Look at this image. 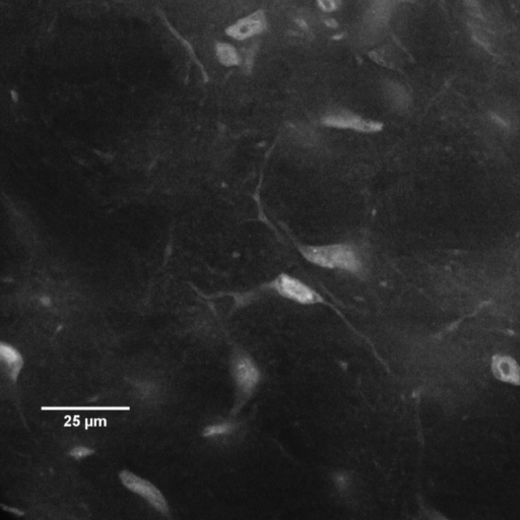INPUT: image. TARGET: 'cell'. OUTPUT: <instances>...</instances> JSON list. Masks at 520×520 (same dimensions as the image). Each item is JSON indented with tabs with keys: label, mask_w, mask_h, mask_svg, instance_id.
<instances>
[{
	"label": "cell",
	"mask_w": 520,
	"mask_h": 520,
	"mask_svg": "<svg viewBox=\"0 0 520 520\" xmlns=\"http://www.w3.org/2000/svg\"><path fill=\"white\" fill-rule=\"evenodd\" d=\"M303 254L311 262L321 267H338L351 273H359L362 265L355 251L349 246L332 245L326 247H307Z\"/></svg>",
	"instance_id": "obj_1"
},
{
	"label": "cell",
	"mask_w": 520,
	"mask_h": 520,
	"mask_svg": "<svg viewBox=\"0 0 520 520\" xmlns=\"http://www.w3.org/2000/svg\"><path fill=\"white\" fill-rule=\"evenodd\" d=\"M271 286L286 298L292 299L302 304H313L321 301L314 290L287 275L277 277Z\"/></svg>",
	"instance_id": "obj_3"
},
{
	"label": "cell",
	"mask_w": 520,
	"mask_h": 520,
	"mask_svg": "<svg viewBox=\"0 0 520 520\" xmlns=\"http://www.w3.org/2000/svg\"><path fill=\"white\" fill-rule=\"evenodd\" d=\"M234 375L239 391L245 395L253 391L260 379L256 365L246 357L236 359L234 363Z\"/></svg>",
	"instance_id": "obj_5"
},
{
	"label": "cell",
	"mask_w": 520,
	"mask_h": 520,
	"mask_svg": "<svg viewBox=\"0 0 520 520\" xmlns=\"http://www.w3.org/2000/svg\"><path fill=\"white\" fill-rule=\"evenodd\" d=\"M493 373L499 380L520 385V367L517 362L507 356H495L492 362Z\"/></svg>",
	"instance_id": "obj_6"
},
{
	"label": "cell",
	"mask_w": 520,
	"mask_h": 520,
	"mask_svg": "<svg viewBox=\"0 0 520 520\" xmlns=\"http://www.w3.org/2000/svg\"><path fill=\"white\" fill-rule=\"evenodd\" d=\"M323 123L332 127L347 128L363 132H376L382 128V124L378 122L363 119L349 112H338L326 116Z\"/></svg>",
	"instance_id": "obj_4"
},
{
	"label": "cell",
	"mask_w": 520,
	"mask_h": 520,
	"mask_svg": "<svg viewBox=\"0 0 520 520\" xmlns=\"http://www.w3.org/2000/svg\"><path fill=\"white\" fill-rule=\"evenodd\" d=\"M92 454H94V451L90 449V448L85 447V446H77V447L73 448L71 451V456L73 458H77V460L88 458V456H90Z\"/></svg>",
	"instance_id": "obj_12"
},
{
	"label": "cell",
	"mask_w": 520,
	"mask_h": 520,
	"mask_svg": "<svg viewBox=\"0 0 520 520\" xmlns=\"http://www.w3.org/2000/svg\"><path fill=\"white\" fill-rule=\"evenodd\" d=\"M43 410H128L127 406H43Z\"/></svg>",
	"instance_id": "obj_10"
},
{
	"label": "cell",
	"mask_w": 520,
	"mask_h": 520,
	"mask_svg": "<svg viewBox=\"0 0 520 520\" xmlns=\"http://www.w3.org/2000/svg\"><path fill=\"white\" fill-rule=\"evenodd\" d=\"M4 509H6V510L12 511V513H14V515H22V513H18L20 511L16 510V509H12V508H8V507L3 506Z\"/></svg>",
	"instance_id": "obj_14"
},
{
	"label": "cell",
	"mask_w": 520,
	"mask_h": 520,
	"mask_svg": "<svg viewBox=\"0 0 520 520\" xmlns=\"http://www.w3.org/2000/svg\"><path fill=\"white\" fill-rule=\"evenodd\" d=\"M232 429H233V427H232L231 424H228V423L212 425V426L208 427L204 430V436L212 437V436L224 435V434L231 432Z\"/></svg>",
	"instance_id": "obj_11"
},
{
	"label": "cell",
	"mask_w": 520,
	"mask_h": 520,
	"mask_svg": "<svg viewBox=\"0 0 520 520\" xmlns=\"http://www.w3.org/2000/svg\"><path fill=\"white\" fill-rule=\"evenodd\" d=\"M338 3H340V0H319L320 6L327 12L336 10Z\"/></svg>",
	"instance_id": "obj_13"
},
{
	"label": "cell",
	"mask_w": 520,
	"mask_h": 520,
	"mask_svg": "<svg viewBox=\"0 0 520 520\" xmlns=\"http://www.w3.org/2000/svg\"><path fill=\"white\" fill-rule=\"evenodd\" d=\"M265 27L264 16L261 12H256L247 18H242L239 22L228 29L229 35L237 40L247 39L263 31Z\"/></svg>",
	"instance_id": "obj_7"
},
{
	"label": "cell",
	"mask_w": 520,
	"mask_h": 520,
	"mask_svg": "<svg viewBox=\"0 0 520 520\" xmlns=\"http://www.w3.org/2000/svg\"><path fill=\"white\" fill-rule=\"evenodd\" d=\"M0 358H1L2 363H3L8 375L12 380L16 381L21 370H22L23 365H24V360H23L21 354L14 347L10 346L5 343H1L0 345Z\"/></svg>",
	"instance_id": "obj_8"
},
{
	"label": "cell",
	"mask_w": 520,
	"mask_h": 520,
	"mask_svg": "<svg viewBox=\"0 0 520 520\" xmlns=\"http://www.w3.org/2000/svg\"><path fill=\"white\" fill-rule=\"evenodd\" d=\"M216 53H218V58L220 59L221 62L224 65H227V66H231V65H236L239 63L237 52L229 44H219L216 46Z\"/></svg>",
	"instance_id": "obj_9"
},
{
	"label": "cell",
	"mask_w": 520,
	"mask_h": 520,
	"mask_svg": "<svg viewBox=\"0 0 520 520\" xmlns=\"http://www.w3.org/2000/svg\"><path fill=\"white\" fill-rule=\"evenodd\" d=\"M120 480L129 491L136 493V495L144 498L156 510L159 511L162 515H168L169 507H168L167 501L155 485L149 483L147 480L143 479L127 471L120 473Z\"/></svg>",
	"instance_id": "obj_2"
}]
</instances>
